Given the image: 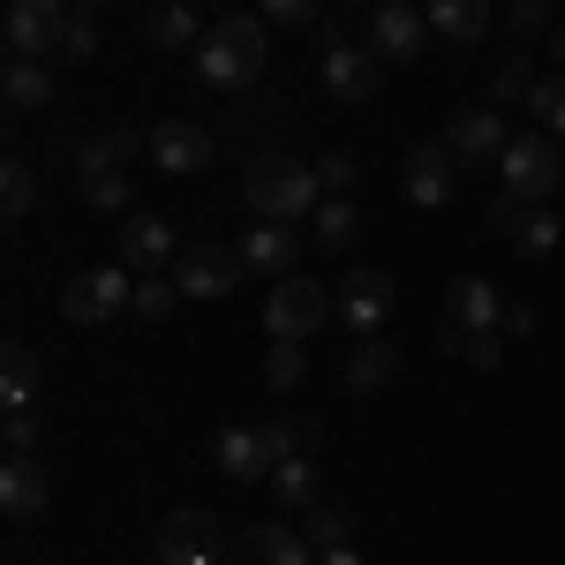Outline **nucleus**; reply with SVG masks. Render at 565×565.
I'll return each mask as SVG.
<instances>
[{"label": "nucleus", "mask_w": 565, "mask_h": 565, "mask_svg": "<svg viewBox=\"0 0 565 565\" xmlns=\"http://www.w3.org/2000/svg\"><path fill=\"white\" fill-rule=\"evenodd\" d=\"M242 196H249V212H257V218L302 226V218L324 204V181H317V167L287 159V151H264L257 167H249V181H242Z\"/></svg>", "instance_id": "obj_1"}, {"label": "nucleus", "mask_w": 565, "mask_h": 565, "mask_svg": "<svg viewBox=\"0 0 565 565\" xmlns=\"http://www.w3.org/2000/svg\"><path fill=\"white\" fill-rule=\"evenodd\" d=\"M264 61H271V45H264V15H218L204 45H196V68H204V84L218 90H242L264 76Z\"/></svg>", "instance_id": "obj_2"}, {"label": "nucleus", "mask_w": 565, "mask_h": 565, "mask_svg": "<svg viewBox=\"0 0 565 565\" xmlns=\"http://www.w3.org/2000/svg\"><path fill=\"white\" fill-rule=\"evenodd\" d=\"M498 181H505V196H521V204H551V196L565 189L558 136L527 121V129L513 136V143H505V159H498Z\"/></svg>", "instance_id": "obj_3"}, {"label": "nucleus", "mask_w": 565, "mask_h": 565, "mask_svg": "<svg viewBox=\"0 0 565 565\" xmlns=\"http://www.w3.org/2000/svg\"><path fill=\"white\" fill-rule=\"evenodd\" d=\"M324 317H332V295H324V279H302V271L271 279V295H264V324H271V340H309Z\"/></svg>", "instance_id": "obj_4"}, {"label": "nucleus", "mask_w": 565, "mask_h": 565, "mask_svg": "<svg viewBox=\"0 0 565 565\" xmlns=\"http://www.w3.org/2000/svg\"><path fill=\"white\" fill-rule=\"evenodd\" d=\"M226 558V521L204 505H181L159 527V565H218Z\"/></svg>", "instance_id": "obj_5"}, {"label": "nucleus", "mask_w": 565, "mask_h": 565, "mask_svg": "<svg viewBox=\"0 0 565 565\" xmlns=\"http://www.w3.org/2000/svg\"><path fill=\"white\" fill-rule=\"evenodd\" d=\"M136 302V271H76L68 287H61V317L68 324H106V317H121Z\"/></svg>", "instance_id": "obj_6"}, {"label": "nucleus", "mask_w": 565, "mask_h": 565, "mask_svg": "<svg viewBox=\"0 0 565 565\" xmlns=\"http://www.w3.org/2000/svg\"><path fill=\"white\" fill-rule=\"evenodd\" d=\"M399 189H407L415 212H445L452 189H460V159H452V143H445V136H437V143H415L407 167H399Z\"/></svg>", "instance_id": "obj_7"}, {"label": "nucleus", "mask_w": 565, "mask_h": 565, "mask_svg": "<svg viewBox=\"0 0 565 565\" xmlns=\"http://www.w3.org/2000/svg\"><path fill=\"white\" fill-rule=\"evenodd\" d=\"M242 271H249L242 249H226V242H196V249H181V257H174V287L189 295V302H218V295H234Z\"/></svg>", "instance_id": "obj_8"}, {"label": "nucleus", "mask_w": 565, "mask_h": 565, "mask_svg": "<svg viewBox=\"0 0 565 565\" xmlns=\"http://www.w3.org/2000/svg\"><path fill=\"white\" fill-rule=\"evenodd\" d=\"M445 143H452V159L460 167H490V159H505V121H498V106H460L452 121H445Z\"/></svg>", "instance_id": "obj_9"}, {"label": "nucleus", "mask_w": 565, "mask_h": 565, "mask_svg": "<svg viewBox=\"0 0 565 565\" xmlns=\"http://www.w3.org/2000/svg\"><path fill=\"white\" fill-rule=\"evenodd\" d=\"M423 31H430L423 0H415V8H407V0H377V15H370V53H377V61H415V53H423Z\"/></svg>", "instance_id": "obj_10"}, {"label": "nucleus", "mask_w": 565, "mask_h": 565, "mask_svg": "<svg viewBox=\"0 0 565 565\" xmlns=\"http://www.w3.org/2000/svg\"><path fill=\"white\" fill-rule=\"evenodd\" d=\"M181 249H174V226L151 212H129L121 218V271H136V279H151V271H167Z\"/></svg>", "instance_id": "obj_11"}, {"label": "nucleus", "mask_w": 565, "mask_h": 565, "mask_svg": "<svg viewBox=\"0 0 565 565\" xmlns=\"http://www.w3.org/2000/svg\"><path fill=\"white\" fill-rule=\"evenodd\" d=\"M61 23H68V15H53L39 0H8V23H0V31H8V53H15V61H53V53H61Z\"/></svg>", "instance_id": "obj_12"}, {"label": "nucleus", "mask_w": 565, "mask_h": 565, "mask_svg": "<svg viewBox=\"0 0 565 565\" xmlns=\"http://www.w3.org/2000/svg\"><path fill=\"white\" fill-rule=\"evenodd\" d=\"M143 151L159 159V174H204L212 167V129L204 121H159Z\"/></svg>", "instance_id": "obj_13"}, {"label": "nucleus", "mask_w": 565, "mask_h": 565, "mask_svg": "<svg viewBox=\"0 0 565 565\" xmlns=\"http://www.w3.org/2000/svg\"><path fill=\"white\" fill-rule=\"evenodd\" d=\"M324 90H332V98H348V106H362V98L377 90V53H370V45H354L348 31H340V39L324 45Z\"/></svg>", "instance_id": "obj_14"}, {"label": "nucleus", "mask_w": 565, "mask_h": 565, "mask_svg": "<svg viewBox=\"0 0 565 565\" xmlns=\"http://www.w3.org/2000/svg\"><path fill=\"white\" fill-rule=\"evenodd\" d=\"M340 317H348L354 340H377V332H385V317H392V279H385V271H348Z\"/></svg>", "instance_id": "obj_15"}, {"label": "nucleus", "mask_w": 565, "mask_h": 565, "mask_svg": "<svg viewBox=\"0 0 565 565\" xmlns=\"http://www.w3.org/2000/svg\"><path fill=\"white\" fill-rule=\"evenodd\" d=\"M212 460L234 482H271V445H264L257 423H226V430L212 437Z\"/></svg>", "instance_id": "obj_16"}, {"label": "nucleus", "mask_w": 565, "mask_h": 565, "mask_svg": "<svg viewBox=\"0 0 565 565\" xmlns=\"http://www.w3.org/2000/svg\"><path fill=\"white\" fill-rule=\"evenodd\" d=\"M76 189H84V204H98V212H121V204H129V174H121V159H114L98 136L76 151Z\"/></svg>", "instance_id": "obj_17"}, {"label": "nucleus", "mask_w": 565, "mask_h": 565, "mask_svg": "<svg viewBox=\"0 0 565 565\" xmlns=\"http://www.w3.org/2000/svg\"><path fill=\"white\" fill-rule=\"evenodd\" d=\"M45 498H53L45 468L31 460V452H8V468H0V513H8V521H39Z\"/></svg>", "instance_id": "obj_18"}, {"label": "nucleus", "mask_w": 565, "mask_h": 565, "mask_svg": "<svg viewBox=\"0 0 565 565\" xmlns=\"http://www.w3.org/2000/svg\"><path fill=\"white\" fill-rule=\"evenodd\" d=\"M234 249H242V264H249V271L287 279V271H295V257H302V234H295V226H279V218H264V226H249Z\"/></svg>", "instance_id": "obj_19"}, {"label": "nucleus", "mask_w": 565, "mask_h": 565, "mask_svg": "<svg viewBox=\"0 0 565 565\" xmlns=\"http://www.w3.org/2000/svg\"><path fill=\"white\" fill-rule=\"evenodd\" d=\"M234 565H317V551L302 543V527L264 521V527H249V535L234 543Z\"/></svg>", "instance_id": "obj_20"}, {"label": "nucleus", "mask_w": 565, "mask_h": 565, "mask_svg": "<svg viewBox=\"0 0 565 565\" xmlns=\"http://www.w3.org/2000/svg\"><path fill=\"white\" fill-rule=\"evenodd\" d=\"M445 317H452L460 332H498V324H505V295H498L490 279H476V271H468V279H452Z\"/></svg>", "instance_id": "obj_21"}, {"label": "nucleus", "mask_w": 565, "mask_h": 565, "mask_svg": "<svg viewBox=\"0 0 565 565\" xmlns=\"http://www.w3.org/2000/svg\"><path fill=\"white\" fill-rule=\"evenodd\" d=\"M392 377H399V348H392L385 332H377V340H354V348H348V392H354V399H377Z\"/></svg>", "instance_id": "obj_22"}, {"label": "nucleus", "mask_w": 565, "mask_h": 565, "mask_svg": "<svg viewBox=\"0 0 565 565\" xmlns=\"http://www.w3.org/2000/svg\"><path fill=\"white\" fill-rule=\"evenodd\" d=\"M423 15L452 45H482V31H490V0H423Z\"/></svg>", "instance_id": "obj_23"}, {"label": "nucleus", "mask_w": 565, "mask_h": 565, "mask_svg": "<svg viewBox=\"0 0 565 565\" xmlns=\"http://www.w3.org/2000/svg\"><path fill=\"white\" fill-rule=\"evenodd\" d=\"M0 90H8V106H15V114H45V106H53V68H45V61H15V53H8Z\"/></svg>", "instance_id": "obj_24"}, {"label": "nucleus", "mask_w": 565, "mask_h": 565, "mask_svg": "<svg viewBox=\"0 0 565 565\" xmlns=\"http://www.w3.org/2000/svg\"><path fill=\"white\" fill-rule=\"evenodd\" d=\"M558 212H551V204H521V212H513V226H505V242H513V249H521V257H551V249H558Z\"/></svg>", "instance_id": "obj_25"}, {"label": "nucleus", "mask_w": 565, "mask_h": 565, "mask_svg": "<svg viewBox=\"0 0 565 565\" xmlns=\"http://www.w3.org/2000/svg\"><path fill=\"white\" fill-rule=\"evenodd\" d=\"M31 399H39V354L8 340L0 348V407H31Z\"/></svg>", "instance_id": "obj_26"}, {"label": "nucleus", "mask_w": 565, "mask_h": 565, "mask_svg": "<svg viewBox=\"0 0 565 565\" xmlns=\"http://www.w3.org/2000/svg\"><path fill=\"white\" fill-rule=\"evenodd\" d=\"M143 39L167 45V53H181V45H204V31H196V8H189V0H159V8H151V23H143Z\"/></svg>", "instance_id": "obj_27"}, {"label": "nucleus", "mask_w": 565, "mask_h": 565, "mask_svg": "<svg viewBox=\"0 0 565 565\" xmlns=\"http://www.w3.org/2000/svg\"><path fill=\"white\" fill-rule=\"evenodd\" d=\"M309 226H317V249H348L354 234H362V212H354V196H324L309 212Z\"/></svg>", "instance_id": "obj_28"}, {"label": "nucleus", "mask_w": 565, "mask_h": 565, "mask_svg": "<svg viewBox=\"0 0 565 565\" xmlns=\"http://www.w3.org/2000/svg\"><path fill=\"white\" fill-rule=\"evenodd\" d=\"M527 121L565 136V76H535V84H527Z\"/></svg>", "instance_id": "obj_29"}, {"label": "nucleus", "mask_w": 565, "mask_h": 565, "mask_svg": "<svg viewBox=\"0 0 565 565\" xmlns=\"http://www.w3.org/2000/svg\"><path fill=\"white\" fill-rule=\"evenodd\" d=\"M31 204H39V174H31V159H8V167H0V212L23 218Z\"/></svg>", "instance_id": "obj_30"}, {"label": "nucleus", "mask_w": 565, "mask_h": 565, "mask_svg": "<svg viewBox=\"0 0 565 565\" xmlns=\"http://www.w3.org/2000/svg\"><path fill=\"white\" fill-rule=\"evenodd\" d=\"M348 535H354V521L340 513V505H309V521H302V543H309V551H340Z\"/></svg>", "instance_id": "obj_31"}, {"label": "nucleus", "mask_w": 565, "mask_h": 565, "mask_svg": "<svg viewBox=\"0 0 565 565\" xmlns=\"http://www.w3.org/2000/svg\"><path fill=\"white\" fill-rule=\"evenodd\" d=\"M271 490H279L287 505H317V468L295 452V460H279V468H271Z\"/></svg>", "instance_id": "obj_32"}, {"label": "nucleus", "mask_w": 565, "mask_h": 565, "mask_svg": "<svg viewBox=\"0 0 565 565\" xmlns=\"http://www.w3.org/2000/svg\"><path fill=\"white\" fill-rule=\"evenodd\" d=\"M302 370H309L302 340H279V348L264 354V385H271V392H295V385H302Z\"/></svg>", "instance_id": "obj_33"}, {"label": "nucleus", "mask_w": 565, "mask_h": 565, "mask_svg": "<svg viewBox=\"0 0 565 565\" xmlns=\"http://www.w3.org/2000/svg\"><path fill=\"white\" fill-rule=\"evenodd\" d=\"M181 302V287H174V279H167V271H151V279H136V317H143V324H159V317H167V309H174Z\"/></svg>", "instance_id": "obj_34"}, {"label": "nucleus", "mask_w": 565, "mask_h": 565, "mask_svg": "<svg viewBox=\"0 0 565 565\" xmlns=\"http://www.w3.org/2000/svg\"><path fill=\"white\" fill-rule=\"evenodd\" d=\"M505 15H513L521 39H551V31H558V8H551V0H505Z\"/></svg>", "instance_id": "obj_35"}, {"label": "nucleus", "mask_w": 565, "mask_h": 565, "mask_svg": "<svg viewBox=\"0 0 565 565\" xmlns=\"http://www.w3.org/2000/svg\"><path fill=\"white\" fill-rule=\"evenodd\" d=\"M90 53H98V23H90V8H76L61 23V61H90Z\"/></svg>", "instance_id": "obj_36"}, {"label": "nucleus", "mask_w": 565, "mask_h": 565, "mask_svg": "<svg viewBox=\"0 0 565 565\" xmlns=\"http://www.w3.org/2000/svg\"><path fill=\"white\" fill-rule=\"evenodd\" d=\"M0 437H8V452H31L39 445V407H8L0 415Z\"/></svg>", "instance_id": "obj_37"}, {"label": "nucleus", "mask_w": 565, "mask_h": 565, "mask_svg": "<svg viewBox=\"0 0 565 565\" xmlns=\"http://www.w3.org/2000/svg\"><path fill=\"white\" fill-rule=\"evenodd\" d=\"M257 430H264V445H271V468H279V460H295V445H302V430H295L287 415H264Z\"/></svg>", "instance_id": "obj_38"}, {"label": "nucleus", "mask_w": 565, "mask_h": 565, "mask_svg": "<svg viewBox=\"0 0 565 565\" xmlns=\"http://www.w3.org/2000/svg\"><path fill=\"white\" fill-rule=\"evenodd\" d=\"M468 370H498V362H505V332H468Z\"/></svg>", "instance_id": "obj_39"}, {"label": "nucleus", "mask_w": 565, "mask_h": 565, "mask_svg": "<svg viewBox=\"0 0 565 565\" xmlns=\"http://www.w3.org/2000/svg\"><path fill=\"white\" fill-rule=\"evenodd\" d=\"M317 181H324V196H348V189H354V159H348V151L317 159Z\"/></svg>", "instance_id": "obj_40"}, {"label": "nucleus", "mask_w": 565, "mask_h": 565, "mask_svg": "<svg viewBox=\"0 0 565 565\" xmlns=\"http://www.w3.org/2000/svg\"><path fill=\"white\" fill-rule=\"evenodd\" d=\"M527 84H535V76H527V61H505V68L490 76V98H521Z\"/></svg>", "instance_id": "obj_41"}, {"label": "nucleus", "mask_w": 565, "mask_h": 565, "mask_svg": "<svg viewBox=\"0 0 565 565\" xmlns=\"http://www.w3.org/2000/svg\"><path fill=\"white\" fill-rule=\"evenodd\" d=\"M264 8V23H309L317 15V0H257Z\"/></svg>", "instance_id": "obj_42"}, {"label": "nucleus", "mask_w": 565, "mask_h": 565, "mask_svg": "<svg viewBox=\"0 0 565 565\" xmlns=\"http://www.w3.org/2000/svg\"><path fill=\"white\" fill-rule=\"evenodd\" d=\"M535 324H543V317H535V302H505V324H498V332H505V340H527Z\"/></svg>", "instance_id": "obj_43"}, {"label": "nucleus", "mask_w": 565, "mask_h": 565, "mask_svg": "<svg viewBox=\"0 0 565 565\" xmlns=\"http://www.w3.org/2000/svg\"><path fill=\"white\" fill-rule=\"evenodd\" d=\"M317 565H362V558H354V543H340V551H317Z\"/></svg>", "instance_id": "obj_44"}, {"label": "nucleus", "mask_w": 565, "mask_h": 565, "mask_svg": "<svg viewBox=\"0 0 565 565\" xmlns=\"http://www.w3.org/2000/svg\"><path fill=\"white\" fill-rule=\"evenodd\" d=\"M551 53H558V61H565V23H558V31H551Z\"/></svg>", "instance_id": "obj_45"}, {"label": "nucleus", "mask_w": 565, "mask_h": 565, "mask_svg": "<svg viewBox=\"0 0 565 565\" xmlns=\"http://www.w3.org/2000/svg\"><path fill=\"white\" fill-rule=\"evenodd\" d=\"M76 8H98V0H76Z\"/></svg>", "instance_id": "obj_46"}, {"label": "nucleus", "mask_w": 565, "mask_h": 565, "mask_svg": "<svg viewBox=\"0 0 565 565\" xmlns=\"http://www.w3.org/2000/svg\"><path fill=\"white\" fill-rule=\"evenodd\" d=\"M370 8H377V0H370Z\"/></svg>", "instance_id": "obj_47"}]
</instances>
